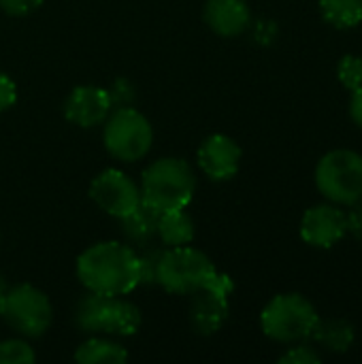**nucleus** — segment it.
<instances>
[{"instance_id":"nucleus-26","label":"nucleus","mask_w":362,"mask_h":364,"mask_svg":"<svg viewBox=\"0 0 362 364\" xmlns=\"http://www.w3.org/2000/svg\"><path fill=\"white\" fill-rule=\"evenodd\" d=\"M346 220H348V235H352L358 243H362V198L358 203L350 205Z\"/></svg>"},{"instance_id":"nucleus-7","label":"nucleus","mask_w":362,"mask_h":364,"mask_svg":"<svg viewBox=\"0 0 362 364\" xmlns=\"http://www.w3.org/2000/svg\"><path fill=\"white\" fill-rule=\"evenodd\" d=\"M102 141L107 151L122 162L141 160L154 141L151 124L132 107H117L105 124Z\"/></svg>"},{"instance_id":"nucleus-23","label":"nucleus","mask_w":362,"mask_h":364,"mask_svg":"<svg viewBox=\"0 0 362 364\" xmlns=\"http://www.w3.org/2000/svg\"><path fill=\"white\" fill-rule=\"evenodd\" d=\"M320 360H322V356L312 346H305L301 341L280 358V364H320Z\"/></svg>"},{"instance_id":"nucleus-27","label":"nucleus","mask_w":362,"mask_h":364,"mask_svg":"<svg viewBox=\"0 0 362 364\" xmlns=\"http://www.w3.org/2000/svg\"><path fill=\"white\" fill-rule=\"evenodd\" d=\"M109 96H111V105H119V107H128L126 100H130L134 94H132V87L128 81H117L113 90H109Z\"/></svg>"},{"instance_id":"nucleus-14","label":"nucleus","mask_w":362,"mask_h":364,"mask_svg":"<svg viewBox=\"0 0 362 364\" xmlns=\"http://www.w3.org/2000/svg\"><path fill=\"white\" fill-rule=\"evenodd\" d=\"M205 23L220 36H239L252 23L250 4L245 0H207L203 9Z\"/></svg>"},{"instance_id":"nucleus-18","label":"nucleus","mask_w":362,"mask_h":364,"mask_svg":"<svg viewBox=\"0 0 362 364\" xmlns=\"http://www.w3.org/2000/svg\"><path fill=\"white\" fill-rule=\"evenodd\" d=\"M75 360L81 364H122L128 360V352L107 339H87L77 348Z\"/></svg>"},{"instance_id":"nucleus-13","label":"nucleus","mask_w":362,"mask_h":364,"mask_svg":"<svg viewBox=\"0 0 362 364\" xmlns=\"http://www.w3.org/2000/svg\"><path fill=\"white\" fill-rule=\"evenodd\" d=\"M198 164L213 181H228L241 164V147L226 134H211L198 147Z\"/></svg>"},{"instance_id":"nucleus-20","label":"nucleus","mask_w":362,"mask_h":364,"mask_svg":"<svg viewBox=\"0 0 362 364\" xmlns=\"http://www.w3.org/2000/svg\"><path fill=\"white\" fill-rule=\"evenodd\" d=\"M162 254H164V250L162 247H151V243L143 245V252L137 254L143 286H156L158 284V269H160Z\"/></svg>"},{"instance_id":"nucleus-29","label":"nucleus","mask_w":362,"mask_h":364,"mask_svg":"<svg viewBox=\"0 0 362 364\" xmlns=\"http://www.w3.org/2000/svg\"><path fill=\"white\" fill-rule=\"evenodd\" d=\"M6 292V282H4V277H2V273H0V296Z\"/></svg>"},{"instance_id":"nucleus-4","label":"nucleus","mask_w":362,"mask_h":364,"mask_svg":"<svg viewBox=\"0 0 362 364\" xmlns=\"http://www.w3.org/2000/svg\"><path fill=\"white\" fill-rule=\"evenodd\" d=\"M75 324L90 335L130 337L141 326V309L119 296L87 292L75 307Z\"/></svg>"},{"instance_id":"nucleus-10","label":"nucleus","mask_w":362,"mask_h":364,"mask_svg":"<svg viewBox=\"0 0 362 364\" xmlns=\"http://www.w3.org/2000/svg\"><path fill=\"white\" fill-rule=\"evenodd\" d=\"M90 198L109 215L124 218L141 203V188L122 171L107 168L90 186Z\"/></svg>"},{"instance_id":"nucleus-15","label":"nucleus","mask_w":362,"mask_h":364,"mask_svg":"<svg viewBox=\"0 0 362 364\" xmlns=\"http://www.w3.org/2000/svg\"><path fill=\"white\" fill-rule=\"evenodd\" d=\"M158 220L160 213L141 200L130 213L119 218V228L132 245L143 247L158 237Z\"/></svg>"},{"instance_id":"nucleus-17","label":"nucleus","mask_w":362,"mask_h":364,"mask_svg":"<svg viewBox=\"0 0 362 364\" xmlns=\"http://www.w3.org/2000/svg\"><path fill=\"white\" fill-rule=\"evenodd\" d=\"M158 239L166 247L190 245L192 239H194V222H192V218L183 209L160 213V220H158Z\"/></svg>"},{"instance_id":"nucleus-11","label":"nucleus","mask_w":362,"mask_h":364,"mask_svg":"<svg viewBox=\"0 0 362 364\" xmlns=\"http://www.w3.org/2000/svg\"><path fill=\"white\" fill-rule=\"evenodd\" d=\"M348 235V220L346 211L339 209V205L326 203V205H314L303 213L301 220V239L320 250H329L335 243H339Z\"/></svg>"},{"instance_id":"nucleus-6","label":"nucleus","mask_w":362,"mask_h":364,"mask_svg":"<svg viewBox=\"0 0 362 364\" xmlns=\"http://www.w3.org/2000/svg\"><path fill=\"white\" fill-rule=\"evenodd\" d=\"M0 318L19 335L36 339L49 331L53 322V307L43 290L30 284H19L6 288L0 296Z\"/></svg>"},{"instance_id":"nucleus-28","label":"nucleus","mask_w":362,"mask_h":364,"mask_svg":"<svg viewBox=\"0 0 362 364\" xmlns=\"http://www.w3.org/2000/svg\"><path fill=\"white\" fill-rule=\"evenodd\" d=\"M350 115L354 119V124L362 130V87L352 92V100H350Z\"/></svg>"},{"instance_id":"nucleus-12","label":"nucleus","mask_w":362,"mask_h":364,"mask_svg":"<svg viewBox=\"0 0 362 364\" xmlns=\"http://www.w3.org/2000/svg\"><path fill=\"white\" fill-rule=\"evenodd\" d=\"M113 109L109 90L98 85H77L64 100V115L79 128H94L109 117Z\"/></svg>"},{"instance_id":"nucleus-22","label":"nucleus","mask_w":362,"mask_h":364,"mask_svg":"<svg viewBox=\"0 0 362 364\" xmlns=\"http://www.w3.org/2000/svg\"><path fill=\"white\" fill-rule=\"evenodd\" d=\"M36 360L34 350L21 339L0 341V364H30Z\"/></svg>"},{"instance_id":"nucleus-2","label":"nucleus","mask_w":362,"mask_h":364,"mask_svg":"<svg viewBox=\"0 0 362 364\" xmlns=\"http://www.w3.org/2000/svg\"><path fill=\"white\" fill-rule=\"evenodd\" d=\"M196 177L181 158H162L149 164L141 177V200L158 213L186 209L194 196Z\"/></svg>"},{"instance_id":"nucleus-16","label":"nucleus","mask_w":362,"mask_h":364,"mask_svg":"<svg viewBox=\"0 0 362 364\" xmlns=\"http://www.w3.org/2000/svg\"><path fill=\"white\" fill-rule=\"evenodd\" d=\"M312 339H316V343L329 354H346L356 341V331L354 324L348 320L329 318L318 322Z\"/></svg>"},{"instance_id":"nucleus-9","label":"nucleus","mask_w":362,"mask_h":364,"mask_svg":"<svg viewBox=\"0 0 362 364\" xmlns=\"http://www.w3.org/2000/svg\"><path fill=\"white\" fill-rule=\"evenodd\" d=\"M235 290V284L224 273H213L203 288L192 292L190 301V324L198 335H215L228 320V299Z\"/></svg>"},{"instance_id":"nucleus-25","label":"nucleus","mask_w":362,"mask_h":364,"mask_svg":"<svg viewBox=\"0 0 362 364\" xmlns=\"http://www.w3.org/2000/svg\"><path fill=\"white\" fill-rule=\"evenodd\" d=\"M45 0H0V6L9 13V15H28L32 11H36Z\"/></svg>"},{"instance_id":"nucleus-5","label":"nucleus","mask_w":362,"mask_h":364,"mask_svg":"<svg viewBox=\"0 0 362 364\" xmlns=\"http://www.w3.org/2000/svg\"><path fill=\"white\" fill-rule=\"evenodd\" d=\"M316 188L333 205H354L362 198V156L354 149H333L316 166Z\"/></svg>"},{"instance_id":"nucleus-8","label":"nucleus","mask_w":362,"mask_h":364,"mask_svg":"<svg viewBox=\"0 0 362 364\" xmlns=\"http://www.w3.org/2000/svg\"><path fill=\"white\" fill-rule=\"evenodd\" d=\"M215 273L213 262L190 245L166 247L158 269V286L171 294H192Z\"/></svg>"},{"instance_id":"nucleus-19","label":"nucleus","mask_w":362,"mask_h":364,"mask_svg":"<svg viewBox=\"0 0 362 364\" xmlns=\"http://www.w3.org/2000/svg\"><path fill=\"white\" fill-rule=\"evenodd\" d=\"M324 21L337 30H350L362 23V0H320Z\"/></svg>"},{"instance_id":"nucleus-24","label":"nucleus","mask_w":362,"mask_h":364,"mask_svg":"<svg viewBox=\"0 0 362 364\" xmlns=\"http://www.w3.org/2000/svg\"><path fill=\"white\" fill-rule=\"evenodd\" d=\"M15 102H17V85L9 75L0 73V113L11 109Z\"/></svg>"},{"instance_id":"nucleus-3","label":"nucleus","mask_w":362,"mask_h":364,"mask_svg":"<svg viewBox=\"0 0 362 364\" xmlns=\"http://www.w3.org/2000/svg\"><path fill=\"white\" fill-rule=\"evenodd\" d=\"M318 322L320 316L314 303L297 292L273 296L260 314L262 333L277 343H301L312 339Z\"/></svg>"},{"instance_id":"nucleus-1","label":"nucleus","mask_w":362,"mask_h":364,"mask_svg":"<svg viewBox=\"0 0 362 364\" xmlns=\"http://www.w3.org/2000/svg\"><path fill=\"white\" fill-rule=\"evenodd\" d=\"M77 277L87 292L124 296L141 286L139 256L130 245L102 241L77 258Z\"/></svg>"},{"instance_id":"nucleus-21","label":"nucleus","mask_w":362,"mask_h":364,"mask_svg":"<svg viewBox=\"0 0 362 364\" xmlns=\"http://www.w3.org/2000/svg\"><path fill=\"white\" fill-rule=\"evenodd\" d=\"M337 79H339V83H341L346 90H350V92L362 87L361 55H352V53L344 55V58L339 60V64H337Z\"/></svg>"}]
</instances>
